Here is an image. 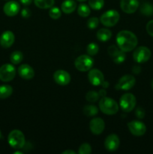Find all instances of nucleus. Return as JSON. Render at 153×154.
I'll list each match as a JSON object with an SVG mask.
<instances>
[{"mask_svg": "<svg viewBox=\"0 0 153 154\" xmlns=\"http://www.w3.org/2000/svg\"><path fill=\"white\" fill-rule=\"evenodd\" d=\"M138 43L137 38L132 32L128 30L120 31L116 35V44L120 50L129 52L134 49Z\"/></svg>", "mask_w": 153, "mask_h": 154, "instance_id": "nucleus-1", "label": "nucleus"}, {"mask_svg": "<svg viewBox=\"0 0 153 154\" xmlns=\"http://www.w3.org/2000/svg\"><path fill=\"white\" fill-rule=\"evenodd\" d=\"M99 108L100 111L107 115H113L118 111V105L114 99L109 97H102L99 102Z\"/></svg>", "mask_w": 153, "mask_h": 154, "instance_id": "nucleus-2", "label": "nucleus"}, {"mask_svg": "<svg viewBox=\"0 0 153 154\" xmlns=\"http://www.w3.org/2000/svg\"><path fill=\"white\" fill-rule=\"evenodd\" d=\"M8 141L9 145L12 148L18 150V149L22 148L25 145V136L21 131L14 129L9 133L8 136Z\"/></svg>", "mask_w": 153, "mask_h": 154, "instance_id": "nucleus-3", "label": "nucleus"}, {"mask_svg": "<svg viewBox=\"0 0 153 154\" xmlns=\"http://www.w3.org/2000/svg\"><path fill=\"white\" fill-rule=\"evenodd\" d=\"M94 60L89 55H81L75 60V68L80 72H87L92 68Z\"/></svg>", "mask_w": 153, "mask_h": 154, "instance_id": "nucleus-4", "label": "nucleus"}, {"mask_svg": "<svg viewBox=\"0 0 153 154\" xmlns=\"http://www.w3.org/2000/svg\"><path fill=\"white\" fill-rule=\"evenodd\" d=\"M119 14L116 10H109L100 16V21L104 26L111 27L115 26L119 20Z\"/></svg>", "mask_w": 153, "mask_h": 154, "instance_id": "nucleus-5", "label": "nucleus"}, {"mask_svg": "<svg viewBox=\"0 0 153 154\" xmlns=\"http://www.w3.org/2000/svg\"><path fill=\"white\" fill-rule=\"evenodd\" d=\"M136 104V98L131 93H125L120 98L119 106L124 112H130L133 111Z\"/></svg>", "mask_w": 153, "mask_h": 154, "instance_id": "nucleus-6", "label": "nucleus"}, {"mask_svg": "<svg viewBox=\"0 0 153 154\" xmlns=\"http://www.w3.org/2000/svg\"><path fill=\"white\" fill-rule=\"evenodd\" d=\"M16 75V69L11 64L2 65L0 67V80L3 82H8L12 81Z\"/></svg>", "mask_w": 153, "mask_h": 154, "instance_id": "nucleus-7", "label": "nucleus"}, {"mask_svg": "<svg viewBox=\"0 0 153 154\" xmlns=\"http://www.w3.org/2000/svg\"><path fill=\"white\" fill-rule=\"evenodd\" d=\"M151 55V51L148 48L141 46L135 50L133 54V58L136 63H143L149 60Z\"/></svg>", "mask_w": 153, "mask_h": 154, "instance_id": "nucleus-8", "label": "nucleus"}, {"mask_svg": "<svg viewBox=\"0 0 153 154\" xmlns=\"http://www.w3.org/2000/svg\"><path fill=\"white\" fill-rule=\"evenodd\" d=\"M136 79L130 75H125L118 80V83L116 85V90H129L135 85Z\"/></svg>", "mask_w": 153, "mask_h": 154, "instance_id": "nucleus-9", "label": "nucleus"}, {"mask_svg": "<svg viewBox=\"0 0 153 154\" xmlns=\"http://www.w3.org/2000/svg\"><path fill=\"white\" fill-rule=\"evenodd\" d=\"M107 51L110 57L116 64H121L125 60V52L120 50L118 47H116V45H111L108 48Z\"/></svg>", "mask_w": 153, "mask_h": 154, "instance_id": "nucleus-10", "label": "nucleus"}, {"mask_svg": "<svg viewBox=\"0 0 153 154\" xmlns=\"http://www.w3.org/2000/svg\"><path fill=\"white\" fill-rule=\"evenodd\" d=\"M128 128L132 135L135 136H142L146 132V126L142 122L133 120L128 123Z\"/></svg>", "mask_w": 153, "mask_h": 154, "instance_id": "nucleus-11", "label": "nucleus"}, {"mask_svg": "<svg viewBox=\"0 0 153 154\" xmlns=\"http://www.w3.org/2000/svg\"><path fill=\"white\" fill-rule=\"evenodd\" d=\"M53 79L58 85L65 86L70 82V75L66 71L59 69L54 72Z\"/></svg>", "mask_w": 153, "mask_h": 154, "instance_id": "nucleus-12", "label": "nucleus"}, {"mask_svg": "<svg viewBox=\"0 0 153 154\" xmlns=\"http://www.w3.org/2000/svg\"><path fill=\"white\" fill-rule=\"evenodd\" d=\"M88 79L93 86L101 85L104 81L103 73L98 69H90L88 74Z\"/></svg>", "mask_w": 153, "mask_h": 154, "instance_id": "nucleus-13", "label": "nucleus"}, {"mask_svg": "<svg viewBox=\"0 0 153 154\" xmlns=\"http://www.w3.org/2000/svg\"><path fill=\"white\" fill-rule=\"evenodd\" d=\"M120 7L124 13L133 14L139 8V2L137 0H121Z\"/></svg>", "mask_w": 153, "mask_h": 154, "instance_id": "nucleus-14", "label": "nucleus"}, {"mask_svg": "<svg viewBox=\"0 0 153 154\" xmlns=\"http://www.w3.org/2000/svg\"><path fill=\"white\" fill-rule=\"evenodd\" d=\"M105 123L100 117L93 118L89 123V129L94 135H100L104 132Z\"/></svg>", "mask_w": 153, "mask_h": 154, "instance_id": "nucleus-15", "label": "nucleus"}, {"mask_svg": "<svg viewBox=\"0 0 153 154\" xmlns=\"http://www.w3.org/2000/svg\"><path fill=\"white\" fill-rule=\"evenodd\" d=\"M104 147L109 151H116L119 147V138L116 134L108 135L104 141Z\"/></svg>", "mask_w": 153, "mask_h": 154, "instance_id": "nucleus-16", "label": "nucleus"}, {"mask_svg": "<svg viewBox=\"0 0 153 154\" xmlns=\"http://www.w3.org/2000/svg\"><path fill=\"white\" fill-rule=\"evenodd\" d=\"M20 10V5L16 1H9L5 3L3 7L4 13L8 17H14L19 13Z\"/></svg>", "mask_w": 153, "mask_h": 154, "instance_id": "nucleus-17", "label": "nucleus"}, {"mask_svg": "<svg viewBox=\"0 0 153 154\" xmlns=\"http://www.w3.org/2000/svg\"><path fill=\"white\" fill-rule=\"evenodd\" d=\"M14 40V34L11 31H5L0 36V45L4 48H8L12 46Z\"/></svg>", "mask_w": 153, "mask_h": 154, "instance_id": "nucleus-18", "label": "nucleus"}, {"mask_svg": "<svg viewBox=\"0 0 153 154\" xmlns=\"http://www.w3.org/2000/svg\"><path fill=\"white\" fill-rule=\"evenodd\" d=\"M18 74L20 78L25 80H30L34 78V71L32 67L28 64H22L18 68Z\"/></svg>", "mask_w": 153, "mask_h": 154, "instance_id": "nucleus-19", "label": "nucleus"}, {"mask_svg": "<svg viewBox=\"0 0 153 154\" xmlns=\"http://www.w3.org/2000/svg\"><path fill=\"white\" fill-rule=\"evenodd\" d=\"M76 8V3L74 0H64L61 5V9L64 14L73 13Z\"/></svg>", "mask_w": 153, "mask_h": 154, "instance_id": "nucleus-20", "label": "nucleus"}, {"mask_svg": "<svg viewBox=\"0 0 153 154\" xmlns=\"http://www.w3.org/2000/svg\"><path fill=\"white\" fill-rule=\"evenodd\" d=\"M97 38L100 42H107L112 37V32L110 29L106 28L100 29L97 32Z\"/></svg>", "mask_w": 153, "mask_h": 154, "instance_id": "nucleus-21", "label": "nucleus"}, {"mask_svg": "<svg viewBox=\"0 0 153 154\" xmlns=\"http://www.w3.org/2000/svg\"><path fill=\"white\" fill-rule=\"evenodd\" d=\"M13 93V88L11 86L8 84H3L0 86V99H4L11 96Z\"/></svg>", "mask_w": 153, "mask_h": 154, "instance_id": "nucleus-22", "label": "nucleus"}, {"mask_svg": "<svg viewBox=\"0 0 153 154\" xmlns=\"http://www.w3.org/2000/svg\"><path fill=\"white\" fill-rule=\"evenodd\" d=\"M34 5L40 9H48L53 6L55 0H34Z\"/></svg>", "mask_w": 153, "mask_h": 154, "instance_id": "nucleus-23", "label": "nucleus"}, {"mask_svg": "<svg viewBox=\"0 0 153 154\" xmlns=\"http://www.w3.org/2000/svg\"><path fill=\"white\" fill-rule=\"evenodd\" d=\"M22 60H23V54L21 51H14L10 56V60L12 64H19L22 61Z\"/></svg>", "mask_w": 153, "mask_h": 154, "instance_id": "nucleus-24", "label": "nucleus"}, {"mask_svg": "<svg viewBox=\"0 0 153 154\" xmlns=\"http://www.w3.org/2000/svg\"><path fill=\"white\" fill-rule=\"evenodd\" d=\"M82 112L87 117H92V116L96 115L98 112V109L96 106L92 105H86L82 109Z\"/></svg>", "mask_w": 153, "mask_h": 154, "instance_id": "nucleus-25", "label": "nucleus"}, {"mask_svg": "<svg viewBox=\"0 0 153 154\" xmlns=\"http://www.w3.org/2000/svg\"><path fill=\"white\" fill-rule=\"evenodd\" d=\"M140 12L145 16H152L153 14V5L150 3H143L140 7Z\"/></svg>", "mask_w": 153, "mask_h": 154, "instance_id": "nucleus-26", "label": "nucleus"}, {"mask_svg": "<svg viewBox=\"0 0 153 154\" xmlns=\"http://www.w3.org/2000/svg\"><path fill=\"white\" fill-rule=\"evenodd\" d=\"M77 13L80 17H86L90 14L91 11H90V8L86 4H80L77 8Z\"/></svg>", "mask_w": 153, "mask_h": 154, "instance_id": "nucleus-27", "label": "nucleus"}, {"mask_svg": "<svg viewBox=\"0 0 153 154\" xmlns=\"http://www.w3.org/2000/svg\"><path fill=\"white\" fill-rule=\"evenodd\" d=\"M104 5V0H88V6L93 10H100Z\"/></svg>", "mask_w": 153, "mask_h": 154, "instance_id": "nucleus-28", "label": "nucleus"}, {"mask_svg": "<svg viewBox=\"0 0 153 154\" xmlns=\"http://www.w3.org/2000/svg\"><path fill=\"white\" fill-rule=\"evenodd\" d=\"M87 54L89 56H94L98 53L99 47L95 43H90L87 45L86 48Z\"/></svg>", "mask_w": 153, "mask_h": 154, "instance_id": "nucleus-29", "label": "nucleus"}, {"mask_svg": "<svg viewBox=\"0 0 153 154\" xmlns=\"http://www.w3.org/2000/svg\"><path fill=\"white\" fill-rule=\"evenodd\" d=\"M49 15L52 19L57 20L58 18H60V17L62 16V12L58 8L52 7L50 8Z\"/></svg>", "mask_w": 153, "mask_h": 154, "instance_id": "nucleus-30", "label": "nucleus"}, {"mask_svg": "<svg viewBox=\"0 0 153 154\" xmlns=\"http://www.w3.org/2000/svg\"><path fill=\"white\" fill-rule=\"evenodd\" d=\"M86 99L89 102H95L99 99V93L96 91H89L87 93Z\"/></svg>", "mask_w": 153, "mask_h": 154, "instance_id": "nucleus-31", "label": "nucleus"}, {"mask_svg": "<svg viewBox=\"0 0 153 154\" xmlns=\"http://www.w3.org/2000/svg\"><path fill=\"white\" fill-rule=\"evenodd\" d=\"M100 20L97 17H91L87 21V26L90 29H94L98 26V24Z\"/></svg>", "mask_w": 153, "mask_h": 154, "instance_id": "nucleus-32", "label": "nucleus"}, {"mask_svg": "<svg viewBox=\"0 0 153 154\" xmlns=\"http://www.w3.org/2000/svg\"><path fill=\"white\" fill-rule=\"evenodd\" d=\"M79 154H90L92 153V147L90 144L87 143L82 144L80 147L79 150H78Z\"/></svg>", "mask_w": 153, "mask_h": 154, "instance_id": "nucleus-33", "label": "nucleus"}, {"mask_svg": "<svg viewBox=\"0 0 153 154\" xmlns=\"http://www.w3.org/2000/svg\"><path fill=\"white\" fill-rule=\"evenodd\" d=\"M146 32L149 35L153 37V20L148 21L146 24Z\"/></svg>", "mask_w": 153, "mask_h": 154, "instance_id": "nucleus-34", "label": "nucleus"}, {"mask_svg": "<svg viewBox=\"0 0 153 154\" xmlns=\"http://www.w3.org/2000/svg\"><path fill=\"white\" fill-rule=\"evenodd\" d=\"M135 115L139 119H142L145 117V111L142 108H137L135 111Z\"/></svg>", "mask_w": 153, "mask_h": 154, "instance_id": "nucleus-35", "label": "nucleus"}, {"mask_svg": "<svg viewBox=\"0 0 153 154\" xmlns=\"http://www.w3.org/2000/svg\"><path fill=\"white\" fill-rule=\"evenodd\" d=\"M31 14H32L31 11H30L28 8H23L22 11H21V15H22V17L24 18L29 17L31 16Z\"/></svg>", "mask_w": 153, "mask_h": 154, "instance_id": "nucleus-36", "label": "nucleus"}, {"mask_svg": "<svg viewBox=\"0 0 153 154\" xmlns=\"http://www.w3.org/2000/svg\"><path fill=\"white\" fill-rule=\"evenodd\" d=\"M21 4H22L23 5H31V3L32 2V0H19Z\"/></svg>", "mask_w": 153, "mask_h": 154, "instance_id": "nucleus-37", "label": "nucleus"}, {"mask_svg": "<svg viewBox=\"0 0 153 154\" xmlns=\"http://www.w3.org/2000/svg\"><path fill=\"white\" fill-rule=\"evenodd\" d=\"M75 153L74 150H65V151H63L62 152V154H75Z\"/></svg>", "mask_w": 153, "mask_h": 154, "instance_id": "nucleus-38", "label": "nucleus"}, {"mask_svg": "<svg viewBox=\"0 0 153 154\" xmlns=\"http://www.w3.org/2000/svg\"><path fill=\"white\" fill-rule=\"evenodd\" d=\"M99 96H101L102 97H104L105 96V94L106 93V92L105 91V90H100V91H99Z\"/></svg>", "mask_w": 153, "mask_h": 154, "instance_id": "nucleus-39", "label": "nucleus"}, {"mask_svg": "<svg viewBox=\"0 0 153 154\" xmlns=\"http://www.w3.org/2000/svg\"><path fill=\"white\" fill-rule=\"evenodd\" d=\"M102 87H103V88H106V87H108V86H109V84H108V82H106V81H104L103 83H102Z\"/></svg>", "mask_w": 153, "mask_h": 154, "instance_id": "nucleus-40", "label": "nucleus"}, {"mask_svg": "<svg viewBox=\"0 0 153 154\" xmlns=\"http://www.w3.org/2000/svg\"><path fill=\"white\" fill-rule=\"evenodd\" d=\"M16 153H22V152H19V151L14 152V154H16Z\"/></svg>", "mask_w": 153, "mask_h": 154, "instance_id": "nucleus-41", "label": "nucleus"}, {"mask_svg": "<svg viewBox=\"0 0 153 154\" xmlns=\"http://www.w3.org/2000/svg\"><path fill=\"white\" fill-rule=\"evenodd\" d=\"M152 90H153V80H152Z\"/></svg>", "mask_w": 153, "mask_h": 154, "instance_id": "nucleus-42", "label": "nucleus"}, {"mask_svg": "<svg viewBox=\"0 0 153 154\" xmlns=\"http://www.w3.org/2000/svg\"><path fill=\"white\" fill-rule=\"evenodd\" d=\"M77 1H79V2H85V1H86V0H77Z\"/></svg>", "mask_w": 153, "mask_h": 154, "instance_id": "nucleus-43", "label": "nucleus"}, {"mask_svg": "<svg viewBox=\"0 0 153 154\" xmlns=\"http://www.w3.org/2000/svg\"><path fill=\"white\" fill-rule=\"evenodd\" d=\"M2 138V133H1V131H0V138Z\"/></svg>", "mask_w": 153, "mask_h": 154, "instance_id": "nucleus-44", "label": "nucleus"}]
</instances>
